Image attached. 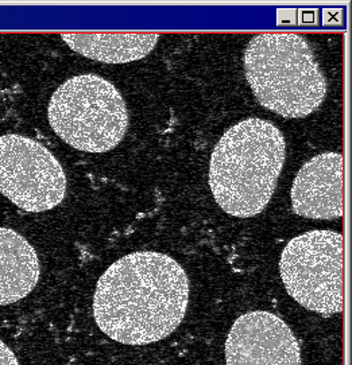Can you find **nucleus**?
<instances>
[{
    "instance_id": "423d86ee",
    "label": "nucleus",
    "mask_w": 352,
    "mask_h": 365,
    "mask_svg": "<svg viewBox=\"0 0 352 365\" xmlns=\"http://www.w3.org/2000/svg\"><path fill=\"white\" fill-rule=\"evenodd\" d=\"M0 193L27 212H46L62 202L66 177L60 162L33 139L0 136Z\"/></svg>"
},
{
    "instance_id": "9b49d317",
    "label": "nucleus",
    "mask_w": 352,
    "mask_h": 365,
    "mask_svg": "<svg viewBox=\"0 0 352 365\" xmlns=\"http://www.w3.org/2000/svg\"><path fill=\"white\" fill-rule=\"evenodd\" d=\"M0 365H19L11 349L0 340Z\"/></svg>"
},
{
    "instance_id": "0eeeda50",
    "label": "nucleus",
    "mask_w": 352,
    "mask_h": 365,
    "mask_svg": "<svg viewBox=\"0 0 352 365\" xmlns=\"http://www.w3.org/2000/svg\"><path fill=\"white\" fill-rule=\"evenodd\" d=\"M227 365H301L300 344L276 314L250 312L239 317L226 341Z\"/></svg>"
},
{
    "instance_id": "f03ea898",
    "label": "nucleus",
    "mask_w": 352,
    "mask_h": 365,
    "mask_svg": "<svg viewBox=\"0 0 352 365\" xmlns=\"http://www.w3.org/2000/svg\"><path fill=\"white\" fill-rule=\"evenodd\" d=\"M285 139L267 120L250 118L220 138L209 163V186L233 217H254L270 202L285 162Z\"/></svg>"
},
{
    "instance_id": "6e6552de",
    "label": "nucleus",
    "mask_w": 352,
    "mask_h": 365,
    "mask_svg": "<svg viewBox=\"0 0 352 365\" xmlns=\"http://www.w3.org/2000/svg\"><path fill=\"white\" fill-rule=\"evenodd\" d=\"M291 207L301 217L339 219L343 216V155L324 153L308 160L291 186Z\"/></svg>"
},
{
    "instance_id": "7ed1b4c3",
    "label": "nucleus",
    "mask_w": 352,
    "mask_h": 365,
    "mask_svg": "<svg viewBox=\"0 0 352 365\" xmlns=\"http://www.w3.org/2000/svg\"><path fill=\"white\" fill-rule=\"evenodd\" d=\"M244 72L258 103L286 119L311 115L327 95L313 50L298 34L255 36L244 53Z\"/></svg>"
},
{
    "instance_id": "f257e3e1",
    "label": "nucleus",
    "mask_w": 352,
    "mask_h": 365,
    "mask_svg": "<svg viewBox=\"0 0 352 365\" xmlns=\"http://www.w3.org/2000/svg\"><path fill=\"white\" fill-rule=\"evenodd\" d=\"M189 280L168 255L142 251L116 260L101 275L94 297L97 327L124 345L162 340L180 327Z\"/></svg>"
},
{
    "instance_id": "1a4fd4ad",
    "label": "nucleus",
    "mask_w": 352,
    "mask_h": 365,
    "mask_svg": "<svg viewBox=\"0 0 352 365\" xmlns=\"http://www.w3.org/2000/svg\"><path fill=\"white\" fill-rule=\"evenodd\" d=\"M39 260L22 235L0 227V306L24 299L39 279Z\"/></svg>"
},
{
    "instance_id": "39448f33",
    "label": "nucleus",
    "mask_w": 352,
    "mask_h": 365,
    "mask_svg": "<svg viewBox=\"0 0 352 365\" xmlns=\"http://www.w3.org/2000/svg\"><path fill=\"white\" fill-rule=\"evenodd\" d=\"M343 236L311 231L286 244L279 274L288 294L305 309L323 316L343 312Z\"/></svg>"
},
{
    "instance_id": "20e7f679",
    "label": "nucleus",
    "mask_w": 352,
    "mask_h": 365,
    "mask_svg": "<svg viewBox=\"0 0 352 365\" xmlns=\"http://www.w3.org/2000/svg\"><path fill=\"white\" fill-rule=\"evenodd\" d=\"M53 131L76 150L107 153L124 138L129 113L119 91L96 74L69 78L49 103Z\"/></svg>"
},
{
    "instance_id": "9d476101",
    "label": "nucleus",
    "mask_w": 352,
    "mask_h": 365,
    "mask_svg": "<svg viewBox=\"0 0 352 365\" xmlns=\"http://www.w3.org/2000/svg\"><path fill=\"white\" fill-rule=\"evenodd\" d=\"M66 45L91 60L106 63L138 61L156 48L158 34H62Z\"/></svg>"
}]
</instances>
